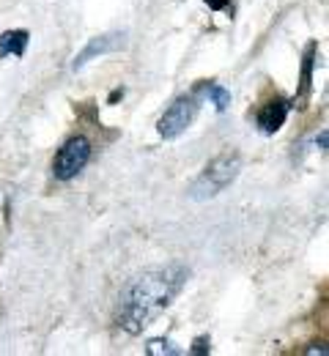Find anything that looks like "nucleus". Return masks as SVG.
Here are the masks:
<instances>
[{
	"label": "nucleus",
	"mask_w": 329,
	"mask_h": 356,
	"mask_svg": "<svg viewBox=\"0 0 329 356\" xmlns=\"http://www.w3.org/2000/svg\"><path fill=\"white\" fill-rule=\"evenodd\" d=\"M187 277V268L170 264V266L145 268L135 280H129L118 305V326L129 334H141L145 326H151L173 305Z\"/></svg>",
	"instance_id": "nucleus-1"
},
{
	"label": "nucleus",
	"mask_w": 329,
	"mask_h": 356,
	"mask_svg": "<svg viewBox=\"0 0 329 356\" xmlns=\"http://www.w3.org/2000/svg\"><path fill=\"white\" fill-rule=\"evenodd\" d=\"M239 170H241L239 154H220L217 159H211L200 170V176L189 184V197L192 200H211V197H217L223 189H228L234 184Z\"/></svg>",
	"instance_id": "nucleus-2"
},
{
	"label": "nucleus",
	"mask_w": 329,
	"mask_h": 356,
	"mask_svg": "<svg viewBox=\"0 0 329 356\" xmlns=\"http://www.w3.org/2000/svg\"><path fill=\"white\" fill-rule=\"evenodd\" d=\"M88 162H91V143L86 137H69L52 159V176L58 181H72L86 170Z\"/></svg>",
	"instance_id": "nucleus-3"
},
{
	"label": "nucleus",
	"mask_w": 329,
	"mask_h": 356,
	"mask_svg": "<svg viewBox=\"0 0 329 356\" xmlns=\"http://www.w3.org/2000/svg\"><path fill=\"white\" fill-rule=\"evenodd\" d=\"M198 110H200V99H198V93L179 96V99L162 113V118H159V124H157V132L162 134L165 140H176V137H182V134L192 127Z\"/></svg>",
	"instance_id": "nucleus-4"
},
{
	"label": "nucleus",
	"mask_w": 329,
	"mask_h": 356,
	"mask_svg": "<svg viewBox=\"0 0 329 356\" xmlns=\"http://www.w3.org/2000/svg\"><path fill=\"white\" fill-rule=\"evenodd\" d=\"M124 47V33H110V36H96L91 39L86 49L80 52V55H74V60H72V69L77 72V69H83L88 60H94L99 55H107V52H115V49H121Z\"/></svg>",
	"instance_id": "nucleus-5"
},
{
	"label": "nucleus",
	"mask_w": 329,
	"mask_h": 356,
	"mask_svg": "<svg viewBox=\"0 0 329 356\" xmlns=\"http://www.w3.org/2000/svg\"><path fill=\"white\" fill-rule=\"evenodd\" d=\"M288 113H291V104H288L285 99H272L269 104H264V107L258 110L255 124H258V129H261L264 134H275L282 129Z\"/></svg>",
	"instance_id": "nucleus-6"
},
{
	"label": "nucleus",
	"mask_w": 329,
	"mask_h": 356,
	"mask_svg": "<svg viewBox=\"0 0 329 356\" xmlns=\"http://www.w3.org/2000/svg\"><path fill=\"white\" fill-rule=\"evenodd\" d=\"M28 42H31V33L28 31H6L0 36V58H22L25 49H28Z\"/></svg>",
	"instance_id": "nucleus-7"
},
{
	"label": "nucleus",
	"mask_w": 329,
	"mask_h": 356,
	"mask_svg": "<svg viewBox=\"0 0 329 356\" xmlns=\"http://www.w3.org/2000/svg\"><path fill=\"white\" fill-rule=\"evenodd\" d=\"M313 66H316V44L307 47L305 52V63H302V86H299V102L310 93V86H313Z\"/></svg>",
	"instance_id": "nucleus-8"
},
{
	"label": "nucleus",
	"mask_w": 329,
	"mask_h": 356,
	"mask_svg": "<svg viewBox=\"0 0 329 356\" xmlns=\"http://www.w3.org/2000/svg\"><path fill=\"white\" fill-rule=\"evenodd\" d=\"M206 93H209V99H211V104L217 107V113H225L228 110V104H231V93L223 88V86H206Z\"/></svg>",
	"instance_id": "nucleus-9"
},
{
	"label": "nucleus",
	"mask_w": 329,
	"mask_h": 356,
	"mask_svg": "<svg viewBox=\"0 0 329 356\" xmlns=\"http://www.w3.org/2000/svg\"><path fill=\"white\" fill-rule=\"evenodd\" d=\"M145 351L151 356H157V354H168V356H179V354H184L182 348H176L170 340H151L148 346H145Z\"/></svg>",
	"instance_id": "nucleus-10"
},
{
	"label": "nucleus",
	"mask_w": 329,
	"mask_h": 356,
	"mask_svg": "<svg viewBox=\"0 0 329 356\" xmlns=\"http://www.w3.org/2000/svg\"><path fill=\"white\" fill-rule=\"evenodd\" d=\"M192 354H209V337H198L192 346Z\"/></svg>",
	"instance_id": "nucleus-11"
},
{
	"label": "nucleus",
	"mask_w": 329,
	"mask_h": 356,
	"mask_svg": "<svg viewBox=\"0 0 329 356\" xmlns=\"http://www.w3.org/2000/svg\"><path fill=\"white\" fill-rule=\"evenodd\" d=\"M203 3H206L211 11H223V8H228V3H231V0H203Z\"/></svg>",
	"instance_id": "nucleus-12"
},
{
	"label": "nucleus",
	"mask_w": 329,
	"mask_h": 356,
	"mask_svg": "<svg viewBox=\"0 0 329 356\" xmlns=\"http://www.w3.org/2000/svg\"><path fill=\"white\" fill-rule=\"evenodd\" d=\"M316 145H319V148H321V151H324V148H327V129H324V132L319 134V140H316Z\"/></svg>",
	"instance_id": "nucleus-13"
}]
</instances>
